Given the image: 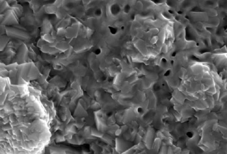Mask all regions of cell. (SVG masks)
Instances as JSON below:
<instances>
[{"label": "cell", "instance_id": "1", "mask_svg": "<svg viewBox=\"0 0 227 154\" xmlns=\"http://www.w3.org/2000/svg\"><path fill=\"white\" fill-rule=\"evenodd\" d=\"M6 31L9 35H13L17 37L18 38L26 39L28 38V35L24 32L17 29H12L11 28H6Z\"/></svg>", "mask_w": 227, "mask_h": 154}, {"label": "cell", "instance_id": "2", "mask_svg": "<svg viewBox=\"0 0 227 154\" xmlns=\"http://www.w3.org/2000/svg\"><path fill=\"white\" fill-rule=\"evenodd\" d=\"M58 8L53 4H46L43 7V10L46 13L52 14H55L57 13Z\"/></svg>", "mask_w": 227, "mask_h": 154}, {"label": "cell", "instance_id": "3", "mask_svg": "<svg viewBox=\"0 0 227 154\" xmlns=\"http://www.w3.org/2000/svg\"><path fill=\"white\" fill-rule=\"evenodd\" d=\"M11 8L13 10V11L17 15V17H19L22 16L24 11L22 5L16 4L12 6Z\"/></svg>", "mask_w": 227, "mask_h": 154}, {"label": "cell", "instance_id": "4", "mask_svg": "<svg viewBox=\"0 0 227 154\" xmlns=\"http://www.w3.org/2000/svg\"><path fill=\"white\" fill-rule=\"evenodd\" d=\"M11 5L9 4V3L4 0H1L0 1V10L1 13L2 14L7 11L8 10L10 9Z\"/></svg>", "mask_w": 227, "mask_h": 154}, {"label": "cell", "instance_id": "5", "mask_svg": "<svg viewBox=\"0 0 227 154\" xmlns=\"http://www.w3.org/2000/svg\"><path fill=\"white\" fill-rule=\"evenodd\" d=\"M30 5L31 8L34 11L38 12L41 10V5L38 0H31Z\"/></svg>", "mask_w": 227, "mask_h": 154}, {"label": "cell", "instance_id": "6", "mask_svg": "<svg viewBox=\"0 0 227 154\" xmlns=\"http://www.w3.org/2000/svg\"><path fill=\"white\" fill-rule=\"evenodd\" d=\"M42 37H43L42 38H43V40L44 41L48 42V43H52L54 42V37H53V36L51 35L49 33H45L43 35Z\"/></svg>", "mask_w": 227, "mask_h": 154}, {"label": "cell", "instance_id": "7", "mask_svg": "<svg viewBox=\"0 0 227 154\" xmlns=\"http://www.w3.org/2000/svg\"><path fill=\"white\" fill-rule=\"evenodd\" d=\"M48 20H45L44 21L45 23L44 24V32L45 33H49L51 29V26L49 21H48Z\"/></svg>", "mask_w": 227, "mask_h": 154}, {"label": "cell", "instance_id": "8", "mask_svg": "<svg viewBox=\"0 0 227 154\" xmlns=\"http://www.w3.org/2000/svg\"><path fill=\"white\" fill-rule=\"evenodd\" d=\"M57 47L61 50H66L68 48V44L66 42H62L57 44Z\"/></svg>", "mask_w": 227, "mask_h": 154}, {"label": "cell", "instance_id": "9", "mask_svg": "<svg viewBox=\"0 0 227 154\" xmlns=\"http://www.w3.org/2000/svg\"><path fill=\"white\" fill-rule=\"evenodd\" d=\"M1 40H3L4 42L1 40V50H2V49L3 48L6 46V44L8 43V41L9 40V38L8 37L5 36H1Z\"/></svg>", "mask_w": 227, "mask_h": 154}, {"label": "cell", "instance_id": "10", "mask_svg": "<svg viewBox=\"0 0 227 154\" xmlns=\"http://www.w3.org/2000/svg\"><path fill=\"white\" fill-rule=\"evenodd\" d=\"M159 37L158 36L154 35L152 37L150 38V44L152 45H154L155 44H157L159 41Z\"/></svg>", "mask_w": 227, "mask_h": 154}, {"label": "cell", "instance_id": "11", "mask_svg": "<svg viewBox=\"0 0 227 154\" xmlns=\"http://www.w3.org/2000/svg\"><path fill=\"white\" fill-rule=\"evenodd\" d=\"M151 35H156L158 34L159 32V30L158 29L157 27H153V28H151L149 31Z\"/></svg>", "mask_w": 227, "mask_h": 154}, {"label": "cell", "instance_id": "12", "mask_svg": "<svg viewBox=\"0 0 227 154\" xmlns=\"http://www.w3.org/2000/svg\"><path fill=\"white\" fill-rule=\"evenodd\" d=\"M143 4L141 2L138 1L136 4V8L137 9V10H142L143 9Z\"/></svg>", "mask_w": 227, "mask_h": 154}]
</instances>
